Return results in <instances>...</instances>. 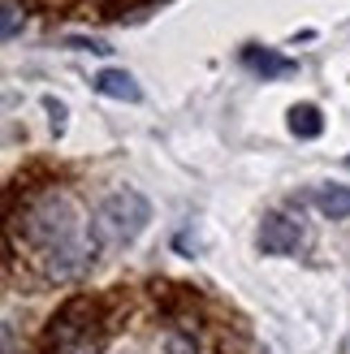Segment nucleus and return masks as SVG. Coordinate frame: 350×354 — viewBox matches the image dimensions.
Listing matches in <instances>:
<instances>
[{
  "label": "nucleus",
  "instance_id": "nucleus-8",
  "mask_svg": "<svg viewBox=\"0 0 350 354\" xmlns=\"http://www.w3.org/2000/svg\"><path fill=\"white\" fill-rule=\"evenodd\" d=\"M242 61H247V69H255V74H264V78H282V74H294V69H299L294 61L277 57V52H259V48H247Z\"/></svg>",
  "mask_w": 350,
  "mask_h": 354
},
{
  "label": "nucleus",
  "instance_id": "nucleus-3",
  "mask_svg": "<svg viewBox=\"0 0 350 354\" xmlns=\"http://www.w3.org/2000/svg\"><path fill=\"white\" fill-rule=\"evenodd\" d=\"M95 251H100L95 238H78L69 246H57V251L44 255V272L52 281H78V277H86L95 268Z\"/></svg>",
  "mask_w": 350,
  "mask_h": 354
},
{
  "label": "nucleus",
  "instance_id": "nucleus-5",
  "mask_svg": "<svg viewBox=\"0 0 350 354\" xmlns=\"http://www.w3.org/2000/svg\"><path fill=\"white\" fill-rule=\"evenodd\" d=\"M86 324H91V307H86V298H74L61 315H52V324H48V346H74L82 333H86Z\"/></svg>",
  "mask_w": 350,
  "mask_h": 354
},
{
  "label": "nucleus",
  "instance_id": "nucleus-11",
  "mask_svg": "<svg viewBox=\"0 0 350 354\" xmlns=\"http://www.w3.org/2000/svg\"><path fill=\"white\" fill-rule=\"evenodd\" d=\"M165 354H199V342L186 337V333H169V337H165Z\"/></svg>",
  "mask_w": 350,
  "mask_h": 354
},
{
  "label": "nucleus",
  "instance_id": "nucleus-7",
  "mask_svg": "<svg viewBox=\"0 0 350 354\" xmlns=\"http://www.w3.org/2000/svg\"><path fill=\"white\" fill-rule=\"evenodd\" d=\"M290 134L303 138V143H316V138L324 134V117L316 104H294L290 109Z\"/></svg>",
  "mask_w": 350,
  "mask_h": 354
},
{
  "label": "nucleus",
  "instance_id": "nucleus-15",
  "mask_svg": "<svg viewBox=\"0 0 350 354\" xmlns=\"http://www.w3.org/2000/svg\"><path fill=\"white\" fill-rule=\"evenodd\" d=\"M346 165H350V160H346Z\"/></svg>",
  "mask_w": 350,
  "mask_h": 354
},
{
  "label": "nucleus",
  "instance_id": "nucleus-4",
  "mask_svg": "<svg viewBox=\"0 0 350 354\" xmlns=\"http://www.w3.org/2000/svg\"><path fill=\"white\" fill-rule=\"evenodd\" d=\"M303 242V225L282 216V212H273V216L259 221V234H255V246L259 255H294Z\"/></svg>",
  "mask_w": 350,
  "mask_h": 354
},
{
  "label": "nucleus",
  "instance_id": "nucleus-9",
  "mask_svg": "<svg viewBox=\"0 0 350 354\" xmlns=\"http://www.w3.org/2000/svg\"><path fill=\"white\" fill-rule=\"evenodd\" d=\"M316 207L324 212L329 221H346L350 216V186H338V182H329L316 190Z\"/></svg>",
  "mask_w": 350,
  "mask_h": 354
},
{
  "label": "nucleus",
  "instance_id": "nucleus-6",
  "mask_svg": "<svg viewBox=\"0 0 350 354\" xmlns=\"http://www.w3.org/2000/svg\"><path fill=\"white\" fill-rule=\"evenodd\" d=\"M91 86L100 95L121 100V104H138V100H143V86H138L134 74H126V69H100V74L91 78Z\"/></svg>",
  "mask_w": 350,
  "mask_h": 354
},
{
  "label": "nucleus",
  "instance_id": "nucleus-10",
  "mask_svg": "<svg viewBox=\"0 0 350 354\" xmlns=\"http://www.w3.org/2000/svg\"><path fill=\"white\" fill-rule=\"evenodd\" d=\"M22 26H26V9L17 5V0H0V39H17L22 35Z\"/></svg>",
  "mask_w": 350,
  "mask_h": 354
},
{
  "label": "nucleus",
  "instance_id": "nucleus-13",
  "mask_svg": "<svg viewBox=\"0 0 350 354\" xmlns=\"http://www.w3.org/2000/svg\"><path fill=\"white\" fill-rule=\"evenodd\" d=\"M69 48H82V52H100V57H109V44H104V39H78V35H69V39H65Z\"/></svg>",
  "mask_w": 350,
  "mask_h": 354
},
{
  "label": "nucleus",
  "instance_id": "nucleus-12",
  "mask_svg": "<svg viewBox=\"0 0 350 354\" xmlns=\"http://www.w3.org/2000/svg\"><path fill=\"white\" fill-rule=\"evenodd\" d=\"M44 109H48V117H52V130L65 134V117H69V109H65L57 95H44Z\"/></svg>",
  "mask_w": 350,
  "mask_h": 354
},
{
  "label": "nucleus",
  "instance_id": "nucleus-2",
  "mask_svg": "<svg viewBox=\"0 0 350 354\" xmlns=\"http://www.w3.org/2000/svg\"><path fill=\"white\" fill-rule=\"evenodd\" d=\"M22 229H26V238H30L35 246L57 251V246L78 242V212L69 207V199H61V194H44L39 203L26 207Z\"/></svg>",
  "mask_w": 350,
  "mask_h": 354
},
{
  "label": "nucleus",
  "instance_id": "nucleus-14",
  "mask_svg": "<svg viewBox=\"0 0 350 354\" xmlns=\"http://www.w3.org/2000/svg\"><path fill=\"white\" fill-rule=\"evenodd\" d=\"M5 354H17V328H13V320H5Z\"/></svg>",
  "mask_w": 350,
  "mask_h": 354
},
{
  "label": "nucleus",
  "instance_id": "nucleus-1",
  "mask_svg": "<svg viewBox=\"0 0 350 354\" xmlns=\"http://www.w3.org/2000/svg\"><path fill=\"white\" fill-rule=\"evenodd\" d=\"M151 225V203L138 190H113L109 199L95 207V242H134Z\"/></svg>",
  "mask_w": 350,
  "mask_h": 354
}]
</instances>
